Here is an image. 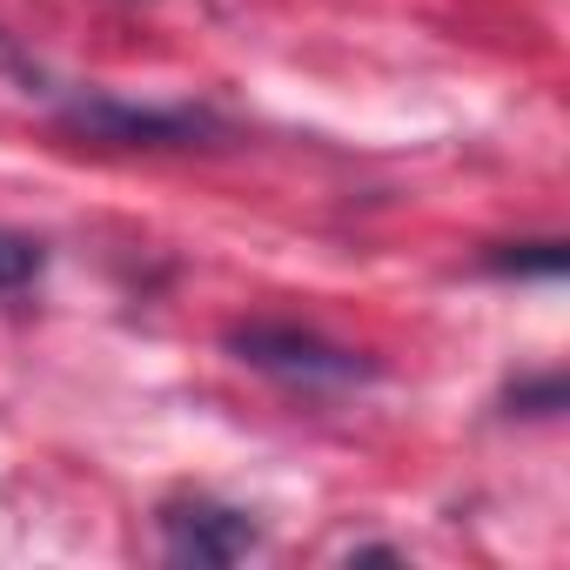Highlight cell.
I'll use <instances>...</instances> for the list:
<instances>
[{
    "label": "cell",
    "mask_w": 570,
    "mask_h": 570,
    "mask_svg": "<svg viewBox=\"0 0 570 570\" xmlns=\"http://www.w3.org/2000/svg\"><path fill=\"white\" fill-rule=\"evenodd\" d=\"M228 356L262 370V376H282V383H303V390H343V383H370L376 363L303 330V323H235L228 330Z\"/></svg>",
    "instance_id": "cell-1"
},
{
    "label": "cell",
    "mask_w": 570,
    "mask_h": 570,
    "mask_svg": "<svg viewBox=\"0 0 570 570\" xmlns=\"http://www.w3.org/2000/svg\"><path fill=\"white\" fill-rule=\"evenodd\" d=\"M55 108H61V128L68 135L108 141V148H195V141L222 135V121L208 108H141V101L101 95V88L55 95Z\"/></svg>",
    "instance_id": "cell-2"
},
{
    "label": "cell",
    "mask_w": 570,
    "mask_h": 570,
    "mask_svg": "<svg viewBox=\"0 0 570 570\" xmlns=\"http://www.w3.org/2000/svg\"><path fill=\"white\" fill-rule=\"evenodd\" d=\"M255 543H262V530L242 510H228V503H208V497L161 503V550H168V563H242Z\"/></svg>",
    "instance_id": "cell-3"
},
{
    "label": "cell",
    "mask_w": 570,
    "mask_h": 570,
    "mask_svg": "<svg viewBox=\"0 0 570 570\" xmlns=\"http://www.w3.org/2000/svg\"><path fill=\"white\" fill-rule=\"evenodd\" d=\"M41 268H48V248H41L35 235H21V228H0V296H21V289H35V282H41Z\"/></svg>",
    "instance_id": "cell-4"
},
{
    "label": "cell",
    "mask_w": 570,
    "mask_h": 570,
    "mask_svg": "<svg viewBox=\"0 0 570 570\" xmlns=\"http://www.w3.org/2000/svg\"><path fill=\"white\" fill-rule=\"evenodd\" d=\"M0 81H8L14 95H41V101H55L61 88H55V75L35 61V48L21 41V35H8V28H0Z\"/></svg>",
    "instance_id": "cell-5"
},
{
    "label": "cell",
    "mask_w": 570,
    "mask_h": 570,
    "mask_svg": "<svg viewBox=\"0 0 570 570\" xmlns=\"http://www.w3.org/2000/svg\"><path fill=\"white\" fill-rule=\"evenodd\" d=\"M490 275H537V282H557L563 275V242H510L490 255Z\"/></svg>",
    "instance_id": "cell-6"
},
{
    "label": "cell",
    "mask_w": 570,
    "mask_h": 570,
    "mask_svg": "<svg viewBox=\"0 0 570 570\" xmlns=\"http://www.w3.org/2000/svg\"><path fill=\"white\" fill-rule=\"evenodd\" d=\"M503 410H510V416H557V410H563V376L550 370V376L517 383V390L503 396Z\"/></svg>",
    "instance_id": "cell-7"
}]
</instances>
